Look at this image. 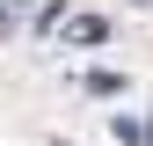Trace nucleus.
<instances>
[{
	"label": "nucleus",
	"mask_w": 153,
	"mask_h": 146,
	"mask_svg": "<svg viewBox=\"0 0 153 146\" xmlns=\"http://www.w3.org/2000/svg\"><path fill=\"white\" fill-rule=\"evenodd\" d=\"M66 36H73V44H102L109 22H102V15H73V29H66Z\"/></svg>",
	"instance_id": "obj_1"
},
{
	"label": "nucleus",
	"mask_w": 153,
	"mask_h": 146,
	"mask_svg": "<svg viewBox=\"0 0 153 146\" xmlns=\"http://www.w3.org/2000/svg\"><path fill=\"white\" fill-rule=\"evenodd\" d=\"M88 95H124V73H109V66H95V73H88Z\"/></svg>",
	"instance_id": "obj_2"
}]
</instances>
